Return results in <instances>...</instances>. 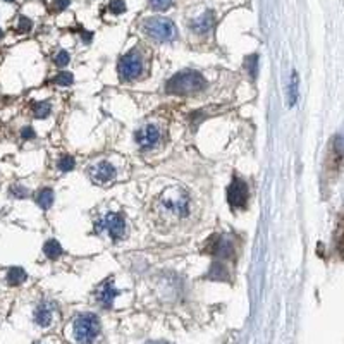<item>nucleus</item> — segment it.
Here are the masks:
<instances>
[{
  "label": "nucleus",
  "mask_w": 344,
  "mask_h": 344,
  "mask_svg": "<svg viewBox=\"0 0 344 344\" xmlns=\"http://www.w3.org/2000/svg\"><path fill=\"white\" fill-rule=\"evenodd\" d=\"M207 81L197 71H183L172 76L165 84V92L171 95H197L205 90Z\"/></svg>",
  "instance_id": "f257e3e1"
},
{
  "label": "nucleus",
  "mask_w": 344,
  "mask_h": 344,
  "mask_svg": "<svg viewBox=\"0 0 344 344\" xmlns=\"http://www.w3.org/2000/svg\"><path fill=\"white\" fill-rule=\"evenodd\" d=\"M158 207L172 219H184L190 214V198L181 188H167L158 198Z\"/></svg>",
  "instance_id": "f03ea898"
},
{
  "label": "nucleus",
  "mask_w": 344,
  "mask_h": 344,
  "mask_svg": "<svg viewBox=\"0 0 344 344\" xmlns=\"http://www.w3.org/2000/svg\"><path fill=\"white\" fill-rule=\"evenodd\" d=\"M147 71L145 66V59L138 50H129L127 53H124L119 59L117 64V73L123 81H136Z\"/></svg>",
  "instance_id": "7ed1b4c3"
},
{
  "label": "nucleus",
  "mask_w": 344,
  "mask_h": 344,
  "mask_svg": "<svg viewBox=\"0 0 344 344\" xmlns=\"http://www.w3.org/2000/svg\"><path fill=\"white\" fill-rule=\"evenodd\" d=\"M73 332L77 344H92L100 332V320L92 313L79 315L73 323Z\"/></svg>",
  "instance_id": "20e7f679"
},
{
  "label": "nucleus",
  "mask_w": 344,
  "mask_h": 344,
  "mask_svg": "<svg viewBox=\"0 0 344 344\" xmlns=\"http://www.w3.org/2000/svg\"><path fill=\"white\" fill-rule=\"evenodd\" d=\"M143 31L157 42H172L177 36L174 23L167 18H150L145 21Z\"/></svg>",
  "instance_id": "39448f33"
},
{
  "label": "nucleus",
  "mask_w": 344,
  "mask_h": 344,
  "mask_svg": "<svg viewBox=\"0 0 344 344\" xmlns=\"http://www.w3.org/2000/svg\"><path fill=\"white\" fill-rule=\"evenodd\" d=\"M95 231L98 234H107L112 241H119L126 236V221L121 214L102 215L95 222Z\"/></svg>",
  "instance_id": "423d86ee"
},
{
  "label": "nucleus",
  "mask_w": 344,
  "mask_h": 344,
  "mask_svg": "<svg viewBox=\"0 0 344 344\" xmlns=\"http://www.w3.org/2000/svg\"><path fill=\"white\" fill-rule=\"evenodd\" d=\"M116 176H117L116 167L107 160L97 162V164H93L92 167L88 169V177L92 179L93 184H97V186L109 184L110 181L116 179Z\"/></svg>",
  "instance_id": "0eeeda50"
},
{
  "label": "nucleus",
  "mask_w": 344,
  "mask_h": 344,
  "mask_svg": "<svg viewBox=\"0 0 344 344\" xmlns=\"http://www.w3.org/2000/svg\"><path fill=\"white\" fill-rule=\"evenodd\" d=\"M249 191L245 181L239 177H232V183L227 188V201L232 208H243L248 201Z\"/></svg>",
  "instance_id": "6e6552de"
},
{
  "label": "nucleus",
  "mask_w": 344,
  "mask_h": 344,
  "mask_svg": "<svg viewBox=\"0 0 344 344\" xmlns=\"http://www.w3.org/2000/svg\"><path fill=\"white\" fill-rule=\"evenodd\" d=\"M160 127L155 126V124H147L141 129L136 131L134 138H136V143L140 145L141 148H153L155 145L160 141Z\"/></svg>",
  "instance_id": "1a4fd4ad"
},
{
  "label": "nucleus",
  "mask_w": 344,
  "mask_h": 344,
  "mask_svg": "<svg viewBox=\"0 0 344 344\" xmlns=\"http://www.w3.org/2000/svg\"><path fill=\"white\" fill-rule=\"evenodd\" d=\"M117 295H119V291H117L116 286L112 284V279H107V281L102 282L100 288L97 289V299H98V303L103 308H110Z\"/></svg>",
  "instance_id": "9d476101"
},
{
  "label": "nucleus",
  "mask_w": 344,
  "mask_h": 344,
  "mask_svg": "<svg viewBox=\"0 0 344 344\" xmlns=\"http://www.w3.org/2000/svg\"><path fill=\"white\" fill-rule=\"evenodd\" d=\"M53 312H55V306L50 301H42L35 310V322L40 327H49L52 323Z\"/></svg>",
  "instance_id": "9b49d317"
},
{
  "label": "nucleus",
  "mask_w": 344,
  "mask_h": 344,
  "mask_svg": "<svg viewBox=\"0 0 344 344\" xmlns=\"http://www.w3.org/2000/svg\"><path fill=\"white\" fill-rule=\"evenodd\" d=\"M214 23H215L214 12L207 11V12H203L201 16H198L197 19H193V21L190 23V26H191V29L197 33V35H205V33H208L212 29Z\"/></svg>",
  "instance_id": "f8f14e48"
},
{
  "label": "nucleus",
  "mask_w": 344,
  "mask_h": 344,
  "mask_svg": "<svg viewBox=\"0 0 344 344\" xmlns=\"http://www.w3.org/2000/svg\"><path fill=\"white\" fill-rule=\"evenodd\" d=\"M212 255L217 258H229L232 255V243L227 238H215V243H212Z\"/></svg>",
  "instance_id": "ddd939ff"
},
{
  "label": "nucleus",
  "mask_w": 344,
  "mask_h": 344,
  "mask_svg": "<svg viewBox=\"0 0 344 344\" xmlns=\"http://www.w3.org/2000/svg\"><path fill=\"white\" fill-rule=\"evenodd\" d=\"M35 201L40 208L43 210H49L50 207L53 205V190L52 188H42V190L36 193Z\"/></svg>",
  "instance_id": "4468645a"
},
{
  "label": "nucleus",
  "mask_w": 344,
  "mask_h": 344,
  "mask_svg": "<svg viewBox=\"0 0 344 344\" xmlns=\"http://www.w3.org/2000/svg\"><path fill=\"white\" fill-rule=\"evenodd\" d=\"M43 253H45V256L50 258V260H57L59 256H62L64 249L57 239H49V241L43 245Z\"/></svg>",
  "instance_id": "2eb2a0df"
},
{
  "label": "nucleus",
  "mask_w": 344,
  "mask_h": 344,
  "mask_svg": "<svg viewBox=\"0 0 344 344\" xmlns=\"http://www.w3.org/2000/svg\"><path fill=\"white\" fill-rule=\"evenodd\" d=\"M26 277H28V274H26V270H25V269H21V267H11L7 270V275H5L9 286L23 284V282L26 281Z\"/></svg>",
  "instance_id": "dca6fc26"
},
{
  "label": "nucleus",
  "mask_w": 344,
  "mask_h": 344,
  "mask_svg": "<svg viewBox=\"0 0 344 344\" xmlns=\"http://www.w3.org/2000/svg\"><path fill=\"white\" fill-rule=\"evenodd\" d=\"M210 275L212 279H217V281H225L227 279V267L222 265L221 262H215V265H212L210 269Z\"/></svg>",
  "instance_id": "f3484780"
},
{
  "label": "nucleus",
  "mask_w": 344,
  "mask_h": 344,
  "mask_svg": "<svg viewBox=\"0 0 344 344\" xmlns=\"http://www.w3.org/2000/svg\"><path fill=\"white\" fill-rule=\"evenodd\" d=\"M50 112H52V105L49 102L35 103V107H33V114H35L36 119H47Z\"/></svg>",
  "instance_id": "a211bd4d"
},
{
  "label": "nucleus",
  "mask_w": 344,
  "mask_h": 344,
  "mask_svg": "<svg viewBox=\"0 0 344 344\" xmlns=\"http://www.w3.org/2000/svg\"><path fill=\"white\" fill-rule=\"evenodd\" d=\"M298 100V74L293 73L291 83H289V107H293Z\"/></svg>",
  "instance_id": "6ab92c4d"
},
{
  "label": "nucleus",
  "mask_w": 344,
  "mask_h": 344,
  "mask_svg": "<svg viewBox=\"0 0 344 344\" xmlns=\"http://www.w3.org/2000/svg\"><path fill=\"white\" fill-rule=\"evenodd\" d=\"M74 165H76L74 158L69 157V155H64V157L59 160V164H57V167H59L60 172H71L74 169Z\"/></svg>",
  "instance_id": "aec40b11"
},
{
  "label": "nucleus",
  "mask_w": 344,
  "mask_h": 344,
  "mask_svg": "<svg viewBox=\"0 0 344 344\" xmlns=\"http://www.w3.org/2000/svg\"><path fill=\"white\" fill-rule=\"evenodd\" d=\"M53 83L60 84V86H71V84L74 83V77L71 73H59L53 77Z\"/></svg>",
  "instance_id": "412c9836"
},
{
  "label": "nucleus",
  "mask_w": 344,
  "mask_h": 344,
  "mask_svg": "<svg viewBox=\"0 0 344 344\" xmlns=\"http://www.w3.org/2000/svg\"><path fill=\"white\" fill-rule=\"evenodd\" d=\"M31 28H33V23L29 21L28 18L21 16V18L18 19V26H16V29H18L19 33H28V31H31Z\"/></svg>",
  "instance_id": "4be33fe9"
},
{
  "label": "nucleus",
  "mask_w": 344,
  "mask_h": 344,
  "mask_svg": "<svg viewBox=\"0 0 344 344\" xmlns=\"http://www.w3.org/2000/svg\"><path fill=\"white\" fill-rule=\"evenodd\" d=\"M109 11L112 14H124L126 12V4H124L123 0H112L109 4Z\"/></svg>",
  "instance_id": "5701e85b"
},
{
  "label": "nucleus",
  "mask_w": 344,
  "mask_h": 344,
  "mask_svg": "<svg viewBox=\"0 0 344 344\" xmlns=\"http://www.w3.org/2000/svg\"><path fill=\"white\" fill-rule=\"evenodd\" d=\"M150 5H151V9L162 12V11H167V9H171L172 0H150Z\"/></svg>",
  "instance_id": "b1692460"
},
{
  "label": "nucleus",
  "mask_w": 344,
  "mask_h": 344,
  "mask_svg": "<svg viewBox=\"0 0 344 344\" xmlns=\"http://www.w3.org/2000/svg\"><path fill=\"white\" fill-rule=\"evenodd\" d=\"M69 60H71V57L66 50H60V52L53 57V62H55V66H59V67H66L67 64H69Z\"/></svg>",
  "instance_id": "393cba45"
},
{
  "label": "nucleus",
  "mask_w": 344,
  "mask_h": 344,
  "mask_svg": "<svg viewBox=\"0 0 344 344\" xmlns=\"http://www.w3.org/2000/svg\"><path fill=\"white\" fill-rule=\"evenodd\" d=\"M246 67L249 71V76L256 77V67H258V55H249L246 59Z\"/></svg>",
  "instance_id": "a878e982"
},
{
  "label": "nucleus",
  "mask_w": 344,
  "mask_h": 344,
  "mask_svg": "<svg viewBox=\"0 0 344 344\" xmlns=\"http://www.w3.org/2000/svg\"><path fill=\"white\" fill-rule=\"evenodd\" d=\"M11 195L14 198H26L29 195V191L25 186H21V184H14V186H11Z\"/></svg>",
  "instance_id": "bb28decb"
},
{
  "label": "nucleus",
  "mask_w": 344,
  "mask_h": 344,
  "mask_svg": "<svg viewBox=\"0 0 344 344\" xmlns=\"http://www.w3.org/2000/svg\"><path fill=\"white\" fill-rule=\"evenodd\" d=\"M71 4V0H53L52 2V11L53 12H60L64 9H67V5Z\"/></svg>",
  "instance_id": "cd10ccee"
},
{
  "label": "nucleus",
  "mask_w": 344,
  "mask_h": 344,
  "mask_svg": "<svg viewBox=\"0 0 344 344\" xmlns=\"http://www.w3.org/2000/svg\"><path fill=\"white\" fill-rule=\"evenodd\" d=\"M21 138H23V140H33V138H36L35 129H33L31 126L23 127V129H21Z\"/></svg>",
  "instance_id": "c85d7f7f"
},
{
  "label": "nucleus",
  "mask_w": 344,
  "mask_h": 344,
  "mask_svg": "<svg viewBox=\"0 0 344 344\" xmlns=\"http://www.w3.org/2000/svg\"><path fill=\"white\" fill-rule=\"evenodd\" d=\"M147 344H169V343H164V341H150V343Z\"/></svg>",
  "instance_id": "c756f323"
},
{
  "label": "nucleus",
  "mask_w": 344,
  "mask_h": 344,
  "mask_svg": "<svg viewBox=\"0 0 344 344\" xmlns=\"http://www.w3.org/2000/svg\"><path fill=\"white\" fill-rule=\"evenodd\" d=\"M2 36H4V31H2V29H0V40H2Z\"/></svg>",
  "instance_id": "7c9ffc66"
},
{
  "label": "nucleus",
  "mask_w": 344,
  "mask_h": 344,
  "mask_svg": "<svg viewBox=\"0 0 344 344\" xmlns=\"http://www.w3.org/2000/svg\"><path fill=\"white\" fill-rule=\"evenodd\" d=\"M4 2H14V0H4Z\"/></svg>",
  "instance_id": "2f4dec72"
}]
</instances>
